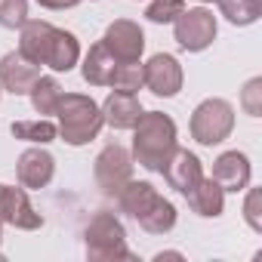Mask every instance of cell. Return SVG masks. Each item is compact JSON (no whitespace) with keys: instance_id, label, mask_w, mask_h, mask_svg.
<instances>
[{"instance_id":"cell-1","label":"cell","mask_w":262,"mask_h":262,"mask_svg":"<svg viewBox=\"0 0 262 262\" xmlns=\"http://www.w3.org/2000/svg\"><path fill=\"white\" fill-rule=\"evenodd\" d=\"M19 53L53 71H71L80 62V43L71 31L56 28L43 19H25L19 28Z\"/></svg>"},{"instance_id":"cell-2","label":"cell","mask_w":262,"mask_h":262,"mask_svg":"<svg viewBox=\"0 0 262 262\" xmlns=\"http://www.w3.org/2000/svg\"><path fill=\"white\" fill-rule=\"evenodd\" d=\"M120 210L136 219L142 231L148 234H170L176 228V207L151 185V182H139V179H129L123 185V191L117 194Z\"/></svg>"},{"instance_id":"cell-3","label":"cell","mask_w":262,"mask_h":262,"mask_svg":"<svg viewBox=\"0 0 262 262\" xmlns=\"http://www.w3.org/2000/svg\"><path fill=\"white\" fill-rule=\"evenodd\" d=\"M176 148V123L164 111H142V117L133 126V164L161 173L167 158Z\"/></svg>"},{"instance_id":"cell-4","label":"cell","mask_w":262,"mask_h":262,"mask_svg":"<svg viewBox=\"0 0 262 262\" xmlns=\"http://www.w3.org/2000/svg\"><path fill=\"white\" fill-rule=\"evenodd\" d=\"M56 114H59V136H62V142H68L74 148L93 142L99 136V129L105 126L102 108L83 93H62V99L56 105Z\"/></svg>"},{"instance_id":"cell-5","label":"cell","mask_w":262,"mask_h":262,"mask_svg":"<svg viewBox=\"0 0 262 262\" xmlns=\"http://www.w3.org/2000/svg\"><path fill=\"white\" fill-rule=\"evenodd\" d=\"M83 253L90 262H111V259H136L126 247V228L114 213H96L83 228Z\"/></svg>"},{"instance_id":"cell-6","label":"cell","mask_w":262,"mask_h":262,"mask_svg":"<svg viewBox=\"0 0 262 262\" xmlns=\"http://www.w3.org/2000/svg\"><path fill=\"white\" fill-rule=\"evenodd\" d=\"M191 139L201 145H219L231 136L234 129V108L225 99H204L194 111H191Z\"/></svg>"},{"instance_id":"cell-7","label":"cell","mask_w":262,"mask_h":262,"mask_svg":"<svg viewBox=\"0 0 262 262\" xmlns=\"http://www.w3.org/2000/svg\"><path fill=\"white\" fill-rule=\"evenodd\" d=\"M93 176H96V185L102 188V194L117 198L123 191V185L133 179V155L117 142L105 145L99 151V158L93 161Z\"/></svg>"},{"instance_id":"cell-8","label":"cell","mask_w":262,"mask_h":262,"mask_svg":"<svg viewBox=\"0 0 262 262\" xmlns=\"http://www.w3.org/2000/svg\"><path fill=\"white\" fill-rule=\"evenodd\" d=\"M216 16L204 7H194V10H182L173 22V34H176V43L188 53H204L213 40H216Z\"/></svg>"},{"instance_id":"cell-9","label":"cell","mask_w":262,"mask_h":262,"mask_svg":"<svg viewBox=\"0 0 262 262\" xmlns=\"http://www.w3.org/2000/svg\"><path fill=\"white\" fill-rule=\"evenodd\" d=\"M0 222H7L19 231H37L43 225V216L28 201V188L0 182Z\"/></svg>"},{"instance_id":"cell-10","label":"cell","mask_w":262,"mask_h":262,"mask_svg":"<svg viewBox=\"0 0 262 262\" xmlns=\"http://www.w3.org/2000/svg\"><path fill=\"white\" fill-rule=\"evenodd\" d=\"M102 43L108 47V53L117 62H139V56L145 50V34H142V28L133 19H114L105 28Z\"/></svg>"},{"instance_id":"cell-11","label":"cell","mask_w":262,"mask_h":262,"mask_svg":"<svg viewBox=\"0 0 262 262\" xmlns=\"http://www.w3.org/2000/svg\"><path fill=\"white\" fill-rule=\"evenodd\" d=\"M142 71H145V86H148L155 96H161V99H170V96H176V93L182 90L185 74H182L179 59L170 56V53L151 56V59L142 65Z\"/></svg>"},{"instance_id":"cell-12","label":"cell","mask_w":262,"mask_h":262,"mask_svg":"<svg viewBox=\"0 0 262 262\" xmlns=\"http://www.w3.org/2000/svg\"><path fill=\"white\" fill-rule=\"evenodd\" d=\"M37 77H40V65L31 62V59H25L19 50L0 56V86H4L7 93L28 96L31 86L37 83Z\"/></svg>"},{"instance_id":"cell-13","label":"cell","mask_w":262,"mask_h":262,"mask_svg":"<svg viewBox=\"0 0 262 262\" xmlns=\"http://www.w3.org/2000/svg\"><path fill=\"white\" fill-rule=\"evenodd\" d=\"M16 176H19V185L22 188L40 191L56 176V158L47 148H25L19 155V161H16Z\"/></svg>"},{"instance_id":"cell-14","label":"cell","mask_w":262,"mask_h":262,"mask_svg":"<svg viewBox=\"0 0 262 262\" xmlns=\"http://www.w3.org/2000/svg\"><path fill=\"white\" fill-rule=\"evenodd\" d=\"M164 179H167V185L170 188H176L179 194H188L201 179H204V167H201V158L194 155V151H188V148H173V155L167 158V164H164Z\"/></svg>"},{"instance_id":"cell-15","label":"cell","mask_w":262,"mask_h":262,"mask_svg":"<svg viewBox=\"0 0 262 262\" xmlns=\"http://www.w3.org/2000/svg\"><path fill=\"white\" fill-rule=\"evenodd\" d=\"M250 161L244 151H222L216 161H213V173L210 179L222 188V191H244L250 185Z\"/></svg>"},{"instance_id":"cell-16","label":"cell","mask_w":262,"mask_h":262,"mask_svg":"<svg viewBox=\"0 0 262 262\" xmlns=\"http://www.w3.org/2000/svg\"><path fill=\"white\" fill-rule=\"evenodd\" d=\"M102 120L111 126V129H133L136 126V120L142 117V102L133 96V93H111L102 105Z\"/></svg>"},{"instance_id":"cell-17","label":"cell","mask_w":262,"mask_h":262,"mask_svg":"<svg viewBox=\"0 0 262 262\" xmlns=\"http://www.w3.org/2000/svg\"><path fill=\"white\" fill-rule=\"evenodd\" d=\"M185 201H188V207H191L198 216H204V219H219L222 210H225V191H222L210 176H204V179L185 194Z\"/></svg>"},{"instance_id":"cell-18","label":"cell","mask_w":262,"mask_h":262,"mask_svg":"<svg viewBox=\"0 0 262 262\" xmlns=\"http://www.w3.org/2000/svg\"><path fill=\"white\" fill-rule=\"evenodd\" d=\"M117 68V59L108 53V47L99 40L90 47V53L83 56V65H80V74L90 86H108L111 83V74Z\"/></svg>"},{"instance_id":"cell-19","label":"cell","mask_w":262,"mask_h":262,"mask_svg":"<svg viewBox=\"0 0 262 262\" xmlns=\"http://www.w3.org/2000/svg\"><path fill=\"white\" fill-rule=\"evenodd\" d=\"M10 133L22 142H34V145H47L59 136V126L47 117H34V120H13Z\"/></svg>"},{"instance_id":"cell-20","label":"cell","mask_w":262,"mask_h":262,"mask_svg":"<svg viewBox=\"0 0 262 262\" xmlns=\"http://www.w3.org/2000/svg\"><path fill=\"white\" fill-rule=\"evenodd\" d=\"M28 99H31V108H34L40 117L56 114V105H59V99H62V83H59L56 77H43V74H40L37 83L31 86Z\"/></svg>"},{"instance_id":"cell-21","label":"cell","mask_w":262,"mask_h":262,"mask_svg":"<svg viewBox=\"0 0 262 262\" xmlns=\"http://www.w3.org/2000/svg\"><path fill=\"white\" fill-rule=\"evenodd\" d=\"M216 7H219V13H222L231 25H237V28L253 25V22H259V16H262V0H216Z\"/></svg>"},{"instance_id":"cell-22","label":"cell","mask_w":262,"mask_h":262,"mask_svg":"<svg viewBox=\"0 0 262 262\" xmlns=\"http://www.w3.org/2000/svg\"><path fill=\"white\" fill-rule=\"evenodd\" d=\"M108 86L117 90V93H133V96H136V93L145 86V71H142V65H139V62H117V68H114Z\"/></svg>"},{"instance_id":"cell-23","label":"cell","mask_w":262,"mask_h":262,"mask_svg":"<svg viewBox=\"0 0 262 262\" xmlns=\"http://www.w3.org/2000/svg\"><path fill=\"white\" fill-rule=\"evenodd\" d=\"M185 10V0H151L145 7V19L155 25H170L176 22V16Z\"/></svg>"},{"instance_id":"cell-24","label":"cell","mask_w":262,"mask_h":262,"mask_svg":"<svg viewBox=\"0 0 262 262\" xmlns=\"http://www.w3.org/2000/svg\"><path fill=\"white\" fill-rule=\"evenodd\" d=\"M28 19V0H0V25L22 28Z\"/></svg>"},{"instance_id":"cell-25","label":"cell","mask_w":262,"mask_h":262,"mask_svg":"<svg viewBox=\"0 0 262 262\" xmlns=\"http://www.w3.org/2000/svg\"><path fill=\"white\" fill-rule=\"evenodd\" d=\"M241 108H244L250 117H259V114H262V80H259V77L247 80V86H244V93H241Z\"/></svg>"},{"instance_id":"cell-26","label":"cell","mask_w":262,"mask_h":262,"mask_svg":"<svg viewBox=\"0 0 262 262\" xmlns=\"http://www.w3.org/2000/svg\"><path fill=\"white\" fill-rule=\"evenodd\" d=\"M259 201H262V194H259V188H250V191H247V204H244V219H247V225H250L253 231H262V216H259Z\"/></svg>"},{"instance_id":"cell-27","label":"cell","mask_w":262,"mask_h":262,"mask_svg":"<svg viewBox=\"0 0 262 262\" xmlns=\"http://www.w3.org/2000/svg\"><path fill=\"white\" fill-rule=\"evenodd\" d=\"M43 10H74L80 0H37Z\"/></svg>"},{"instance_id":"cell-28","label":"cell","mask_w":262,"mask_h":262,"mask_svg":"<svg viewBox=\"0 0 262 262\" xmlns=\"http://www.w3.org/2000/svg\"><path fill=\"white\" fill-rule=\"evenodd\" d=\"M0 241H4V222H0ZM0 259H4V253H0Z\"/></svg>"},{"instance_id":"cell-29","label":"cell","mask_w":262,"mask_h":262,"mask_svg":"<svg viewBox=\"0 0 262 262\" xmlns=\"http://www.w3.org/2000/svg\"><path fill=\"white\" fill-rule=\"evenodd\" d=\"M201 4H210V0H201Z\"/></svg>"},{"instance_id":"cell-30","label":"cell","mask_w":262,"mask_h":262,"mask_svg":"<svg viewBox=\"0 0 262 262\" xmlns=\"http://www.w3.org/2000/svg\"><path fill=\"white\" fill-rule=\"evenodd\" d=\"M0 93H4V86H0Z\"/></svg>"}]
</instances>
